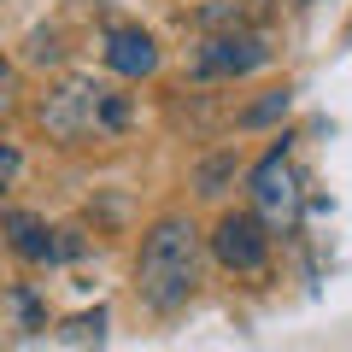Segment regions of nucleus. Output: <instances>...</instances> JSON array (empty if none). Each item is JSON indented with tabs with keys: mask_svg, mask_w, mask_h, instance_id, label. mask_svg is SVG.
<instances>
[{
	"mask_svg": "<svg viewBox=\"0 0 352 352\" xmlns=\"http://www.w3.org/2000/svg\"><path fill=\"white\" fill-rule=\"evenodd\" d=\"M200 264H206V247H200L194 217H182V212L159 217L141 235V252H135V300L153 317L182 311L194 300V288H200Z\"/></svg>",
	"mask_w": 352,
	"mask_h": 352,
	"instance_id": "1",
	"label": "nucleus"
},
{
	"mask_svg": "<svg viewBox=\"0 0 352 352\" xmlns=\"http://www.w3.org/2000/svg\"><path fill=\"white\" fill-rule=\"evenodd\" d=\"M41 129H47L59 147H88V141H118L135 124V106H129L124 88L94 82V76H71V82L47 88L41 100Z\"/></svg>",
	"mask_w": 352,
	"mask_h": 352,
	"instance_id": "2",
	"label": "nucleus"
},
{
	"mask_svg": "<svg viewBox=\"0 0 352 352\" xmlns=\"http://www.w3.org/2000/svg\"><path fill=\"white\" fill-rule=\"evenodd\" d=\"M247 200H252V217H258L270 235H294V229H300L305 188H300V170H294V159H288V135H276V147L252 164Z\"/></svg>",
	"mask_w": 352,
	"mask_h": 352,
	"instance_id": "3",
	"label": "nucleus"
},
{
	"mask_svg": "<svg viewBox=\"0 0 352 352\" xmlns=\"http://www.w3.org/2000/svg\"><path fill=\"white\" fill-rule=\"evenodd\" d=\"M270 59H276V47L264 30H206L188 59V76L194 82H235V76L264 71Z\"/></svg>",
	"mask_w": 352,
	"mask_h": 352,
	"instance_id": "4",
	"label": "nucleus"
},
{
	"mask_svg": "<svg viewBox=\"0 0 352 352\" xmlns=\"http://www.w3.org/2000/svg\"><path fill=\"white\" fill-rule=\"evenodd\" d=\"M270 229L258 223L252 212H223L217 217V229L206 235V247H212V258L223 264V270H235V276H264V264H270Z\"/></svg>",
	"mask_w": 352,
	"mask_h": 352,
	"instance_id": "5",
	"label": "nucleus"
},
{
	"mask_svg": "<svg viewBox=\"0 0 352 352\" xmlns=\"http://www.w3.org/2000/svg\"><path fill=\"white\" fill-rule=\"evenodd\" d=\"M100 59H106V71L112 76H124V82H141V76H153L159 71V41L147 36L141 24H112L100 36Z\"/></svg>",
	"mask_w": 352,
	"mask_h": 352,
	"instance_id": "6",
	"label": "nucleus"
},
{
	"mask_svg": "<svg viewBox=\"0 0 352 352\" xmlns=\"http://www.w3.org/2000/svg\"><path fill=\"white\" fill-rule=\"evenodd\" d=\"M0 235H6V247H12L24 264H47L53 258V229L41 223L36 212H6L0 217Z\"/></svg>",
	"mask_w": 352,
	"mask_h": 352,
	"instance_id": "7",
	"label": "nucleus"
},
{
	"mask_svg": "<svg viewBox=\"0 0 352 352\" xmlns=\"http://www.w3.org/2000/svg\"><path fill=\"white\" fill-rule=\"evenodd\" d=\"M200 30H264L270 24V0H212L194 12Z\"/></svg>",
	"mask_w": 352,
	"mask_h": 352,
	"instance_id": "8",
	"label": "nucleus"
},
{
	"mask_svg": "<svg viewBox=\"0 0 352 352\" xmlns=\"http://www.w3.org/2000/svg\"><path fill=\"white\" fill-rule=\"evenodd\" d=\"M294 106V88H270L264 100H252L247 112H241V129H264V124H276V118H288Z\"/></svg>",
	"mask_w": 352,
	"mask_h": 352,
	"instance_id": "9",
	"label": "nucleus"
},
{
	"mask_svg": "<svg viewBox=\"0 0 352 352\" xmlns=\"http://www.w3.org/2000/svg\"><path fill=\"white\" fill-rule=\"evenodd\" d=\"M235 164H241V153H217V159H206V164H200V176H194V182H200V194H206V200H217V194L229 188Z\"/></svg>",
	"mask_w": 352,
	"mask_h": 352,
	"instance_id": "10",
	"label": "nucleus"
},
{
	"mask_svg": "<svg viewBox=\"0 0 352 352\" xmlns=\"http://www.w3.org/2000/svg\"><path fill=\"white\" fill-rule=\"evenodd\" d=\"M59 340H71V346H88V340H94V346H100V340H106V311H94V317H71V323L59 329Z\"/></svg>",
	"mask_w": 352,
	"mask_h": 352,
	"instance_id": "11",
	"label": "nucleus"
},
{
	"mask_svg": "<svg viewBox=\"0 0 352 352\" xmlns=\"http://www.w3.org/2000/svg\"><path fill=\"white\" fill-rule=\"evenodd\" d=\"M18 176H24V153H18L12 141H0V200L18 188Z\"/></svg>",
	"mask_w": 352,
	"mask_h": 352,
	"instance_id": "12",
	"label": "nucleus"
},
{
	"mask_svg": "<svg viewBox=\"0 0 352 352\" xmlns=\"http://www.w3.org/2000/svg\"><path fill=\"white\" fill-rule=\"evenodd\" d=\"M82 247H88V241H82V229H53V258H82Z\"/></svg>",
	"mask_w": 352,
	"mask_h": 352,
	"instance_id": "13",
	"label": "nucleus"
},
{
	"mask_svg": "<svg viewBox=\"0 0 352 352\" xmlns=\"http://www.w3.org/2000/svg\"><path fill=\"white\" fill-rule=\"evenodd\" d=\"M12 94H18V71L0 65V124H6V112H12Z\"/></svg>",
	"mask_w": 352,
	"mask_h": 352,
	"instance_id": "14",
	"label": "nucleus"
},
{
	"mask_svg": "<svg viewBox=\"0 0 352 352\" xmlns=\"http://www.w3.org/2000/svg\"><path fill=\"white\" fill-rule=\"evenodd\" d=\"M12 305H18V317H24V323H30V329H36V323H41V311H36V300H30V294H24V288H18V294H12Z\"/></svg>",
	"mask_w": 352,
	"mask_h": 352,
	"instance_id": "15",
	"label": "nucleus"
}]
</instances>
